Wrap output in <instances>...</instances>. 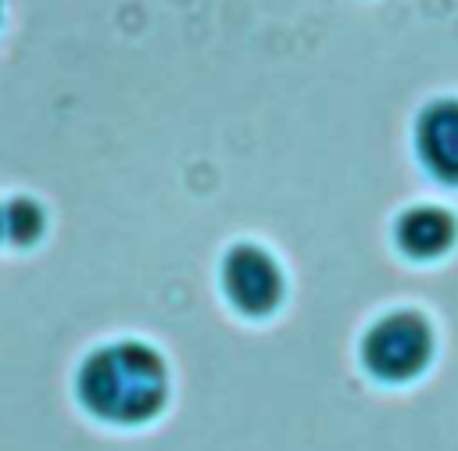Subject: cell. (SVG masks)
I'll use <instances>...</instances> for the list:
<instances>
[{"instance_id": "cell-1", "label": "cell", "mask_w": 458, "mask_h": 451, "mask_svg": "<svg viewBox=\"0 0 458 451\" xmlns=\"http://www.w3.org/2000/svg\"><path fill=\"white\" fill-rule=\"evenodd\" d=\"M168 372L154 347L122 340L93 351L79 369V401L104 422H147L161 412Z\"/></svg>"}, {"instance_id": "cell-2", "label": "cell", "mask_w": 458, "mask_h": 451, "mask_svg": "<svg viewBox=\"0 0 458 451\" xmlns=\"http://www.w3.org/2000/svg\"><path fill=\"white\" fill-rule=\"evenodd\" d=\"M433 358V329L419 311H390L361 340L365 369L383 383H404Z\"/></svg>"}, {"instance_id": "cell-3", "label": "cell", "mask_w": 458, "mask_h": 451, "mask_svg": "<svg viewBox=\"0 0 458 451\" xmlns=\"http://www.w3.org/2000/svg\"><path fill=\"white\" fill-rule=\"evenodd\" d=\"M222 286L229 294V301L247 311V315H265L279 304L283 297V272L272 261V254H265L254 243H240L225 254L222 265Z\"/></svg>"}, {"instance_id": "cell-4", "label": "cell", "mask_w": 458, "mask_h": 451, "mask_svg": "<svg viewBox=\"0 0 458 451\" xmlns=\"http://www.w3.org/2000/svg\"><path fill=\"white\" fill-rule=\"evenodd\" d=\"M419 154L437 179L458 183V100H437L422 111Z\"/></svg>"}, {"instance_id": "cell-5", "label": "cell", "mask_w": 458, "mask_h": 451, "mask_svg": "<svg viewBox=\"0 0 458 451\" xmlns=\"http://www.w3.org/2000/svg\"><path fill=\"white\" fill-rule=\"evenodd\" d=\"M454 240V218L444 208H411L397 222V247L408 258H437Z\"/></svg>"}, {"instance_id": "cell-6", "label": "cell", "mask_w": 458, "mask_h": 451, "mask_svg": "<svg viewBox=\"0 0 458 451\" xmlns=\"http://www.w3.org/2000/svg\"><path fill=\"white\" fill-rule=\"evenodd\" d=\"M4 229H7V236H11L14 243H29V240H36L39 229H43V211H39L32 200L18 197V200H11L7 211H4Z\"/></svg>"}, {"instance_id": "cell-7", "label": "cell", "mask_w": 458, "mask_h": 451, "mask_svg": "<svg viewBox=\"0 0 458 451\" xmlns=\"http://www.w3.org/2000/svg\"><path fill=\"white\" fill-rule=\"evenodd\" d=\"M0 229H4V215H0Z\"/></svg>"}]
</instances>
